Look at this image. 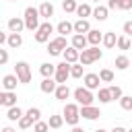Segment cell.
Returning a JSON list of instances; mask_svg holds the SVG:
<instances>
[{
    "label": "cell",
    "instance_id": "cell-27",
    "mask_svg": "<svg viewBox=\"0 0 132 132\" xmlns=\"http://www.w3.org/2000/svg\"><path fill=\"white\" fill-rule=\"evenodd\" d=\"M76 16H78V19H87V16H93V8H91V4H87V2L78 4V8H76Z\"/></svg>",
    "mask_w": 132,
    "mask_h": 132
},
{
    "label": "cell",
    "instance_id": "cell-7",
    "mask_svg": "<svg viewBox=\"0 0 132 132\" xmlns=\"http://www.w3.org/2000/svg\"><path fill=\"white\" fill-rule=\"evenodd\" d=\"M54 31H56V29H54V25H52L50 21L41 23L39 29L35 31V41H37V43H47V41H50V35H52Z\"/></svg>",
    "mask_w": 132,
    "mask_h": 132
},
{
    "label": "cell",
    "instance_id": "cell-49",
    "mask_svg": "<svg viewBox=\"0 0 132 132\" xmlns=\"http://www.w3.org/2000/svg\"><path fill=\"white\" fill-rule=\"evenodd\" d=\"M21 132H27V130H21Z\"/></svg>",
    "mask_w": 132,
    "mask_h": 132
},
{
    "label": "cell",
    "instance_id": "cell-37",
    "mask_svg": "<svg viewBox=\"0 0 132 132\" xmlns=\"http://www.w3.org/2000/svg\"><path fill=\"white\" fill-rule=\"evenodd\" d=\"M130 37L128 35H122V37H118V47L120 50H130Z\"/></svg>",
    "mask_w": 132,
    "mask_h": 132
},
{
    "label": "cell",
    "instance_id": "cell-43",
    "mask_svg": "<svg viewBox=\"0 0 132 132\" xmlns=\"http://www.w3.org/2000/svg\"><path fill=\"white\" fill-rule=\"evenodd\" d=\"M105 6H107L109 10H116V8H118V0H107V4H105Z\"/></svg>",
    "mask_w": 132,
    "mask_h": 132
},
{
    "label": "cell",
    "instance_id": "cell-35",
    "mask_svg": "<svg viewBox=\"0 0 132 132\" xmlns=\"http://www.w3.org/2000/svg\"><path fill=\"white\" fill-rule=\"evenodd\" d=\"M62 8H64V12H76L78 4H76V0H62Z\"/></svg>",
    "mask_w": 132,
    "mask_h": 132
},
{
    "label": "cell",
    "instance_id": "cell-5",
    "mask_svg": "<svg viewBox=\"0 0 132 132\" xmlns=\"http://www.w3.org/2000/svg\"><path fill=\"white\" fill-rule=\"evenodd\" d=\"M72 97L76 99V103H78V105H93V101H95L93 91H91V89H87V87H76V89L72 91Z\"/></svg>",
    "mask_w": 132,
    "mask_h": 132
},
{
    "label": "cell",
    "instance_id": "cell-19",
    "mask_svg": "<svg viewBox=\"0 0 132 132\" xmlns=\"http://www.w3.org/2000/svg\"><path fill=\"white\" fill-rule=\"evenodd\" d=\"M39 14H41V19L50 21V19L54 16V4H52V2H41V4H39Z\"/></svg>",
    "mask_w": 132,
    "mask_h": 132
},
{
    "label": "cell",
    "instance_id": "cell-39",
    "mask_svg": "<svg viewBox=\"0 0 132 132\" xmlns=\"http://www.w3.org/2000/svg\"><path fill=\"white\" fill-rule=\"evenodd\" d=\"M47 130H50V124L47 122H41L39 120V122L33 124V132H47Z\"/></svg>",
    "mask_w": 132,
    "mask_h": 132
},
{
    "label": "cell",
    "instance_id": "cell-25",
    "mask_svg": "<svg viewBox=\"0 0 132 132\" xmlns=\"http://www.w3.org/2000/svg\"><path fill=\"white\" fill-rule=\"evenodd\" d=\"M23 116H25V111H23L19 105H14V107H8V109H6V118H8L10 122H19Z\"/></svg>",
    "mask_w": 132,
    "mask_h": 132
},
{
    "label": "cell",
    "instance_id": "cell-10",
    "mask_svg": "<svg viewBox=\"0 0 132 132\" xmlns=\"http://www.w3.org/2000/svg\"><path fill=\"white\" fill-rule=\"evenodd\" d=\"M82 82H85V87L91 89V91H99V89H101V87H99L101 78H99V74H95V72H87V74L82 76Z\"/></svg>",
    "mask_w": 132,
    "mask_h": 132
},
{
    "label": "cell",
    "instance_id": "cell-34",
    "mask_svg": "<svg viewBox=\"0 0 132 132\" xmlns=\"http://www.w3.org/2000/svg\"><path fill=\"white\" fill-rule=\"evenodd\" d=\"M109 93H111V99H113V101H120V99L124 97L122 87H118V85H109Z\"/></svg>",
    "mask_w": 132,
    "mask_h": 132
},
{
    "label": "cell",
    "instance_id": "cell-14",
    "mask_svg": "<svg viewBox=\"0 0 132 132\" xmlns=\"http://www.w3.org/2000/svg\"><path fill=\"white\" fill-rule=\"evenodd\" d=\"M16 82H21L16 74H4L2 76V89L4 91H16Z\"/></svg>",
    "mask_w": 132,
    "mask_h": 132
},
{
    "label": "cell",
    "instance_id": "cell-40",
    "mask_svg": "<svg viewBox=\"0 0 132 132\" xmlns=\"http://www.w3.org/2000/svg\"><path fill=\"white\" fill-rule=\"evenodd\" d=\"M120 10H132V0H118Z\"/></svg>",
    "mask_w": 132,
    "mask_h": 132
},
{
    "label": "cell",
    "instance_id": "cell-2",
    "mask_svg": "<svg viewBox=\"0 0 132 132\" xmlns=\"http://www.w3.org/2000/svg\"><path fill=\"white\" fill-rule=\"evenodd\" d=\"M101 58H103V50H99V45H89L87 50L80 52L78 62H80L82 66H91L93 62H97V60H101Z\"/></svg>",
    "mask_w": 132,
    "mask_h": 132
},
{
    "label": "cell",
    "instance_id": "cell-48",
    "mask_svg": "<svg viewBox=\"0 0 132 132\" xmlns=\"http://www.w3.org/2000/svg\"><path fill=\"white\" fill-rule=\"evenodd\" d=\"M93 2H101V0H93Z\"/></svg>",
    "mask_w": 132,
    "mask_h": 132
},
{
    "label": "cell",
    "instance_id": "cell-29",
    "mask_svg": "<svg viewBox=\"0 0 132 132\" xmlns=\"http://www.w3.org/2000/svg\"><path fill=\"white\" fill-rule=\"evenodd\" d=\"M97 99H99V103H109V101H113V99H111V93H109V87H101V89L97 91Z\"/></svg>",
    "mask_w": 132,
    "mask_h": 132
},
{
    "label": "cell",
    "instance_id": "cell-17",
    "mask_svg": "<svg viewBox=\"0 0 132 132\" xmlns=\"http://www.w3.org/2000/svg\"><path fill=\"white\" fill-rule=\"evenodd\" d=\"M56 33H58V35L74 33V23H70V21H60V23L56 25Z\"/></svg>",
    "mask_w": 132,
    "mask_h": 132
},
{
    "label": "cell",
    "instance_id": "cell-12",
    "mask_svg": "<svg viewBox=\"0 0 132 132\" xmlns=\"http://www.w3.org/2000/svg\"><path fill=\"white\" fill-rule=\"evenodd\" d=\"M6 27H8L10 33H21L23 29H27V27H25V19H21V16H12V19H8Z\"/></svg>",
    "mask_w": 132,
    "mask_h": 132
},
{
    "label": "cell",
    "instance_id": "cell-23",
    "mask_svg": "<svg viewBox=\"0 0 132 132\" xmlns=\"http://www.w3.org/2000/svg\"><path fill=\"white\" fill-rule=\"evenodd\" d=\"M87 39H89V45H99V43L103 41V33H101L99 29H91V31L87 33Z\"/></svg>",
    "mask_w": 132,
    "mask_h": 132
},
{
    "label": "cell",
    "instance_id": "cell-24",
    "mask_svg": "<svg viewBox=\"0 0 132 132\" xmlns=\"http://www.w3.org/2000/svg\"><path fill=\"white\" fill-rule=\"evenodd\" d=\"M107 50H111V47H116L118 45V37H116V33L113 31H105L103 33V41H101Z\"/></svg>",
    "mask_w": 132,
    "mask_h": 132
},
{
    "label": "cell",
    "instance_id": "cell-13",
    "mask_svg": "<svg viewBox=\"0 0 132 132\" xmlns=\"http://www.w3.org/2000/svg\"><path fill=\"white\" fill-rule=\"evenodd\" d=\"M62 58H64L66 62H70V64H76V62H78V58H80V50H76L74 45H68V47L64 50Z\"/></svg>",
    "mask_w": 132,
    "mask_h": 132
},
{
    "label": "cell",
    "instance_id": "cell-31",
    "mask_svg": "<svg viewBox=\"0 0 132 132\" xmlns=\"http://www.w3.org/2000/svg\"><path fill=\"white\" fill-rule=\"evenodd\" d=\"M82 68H85V66H82L80 62L72 64V66H70V76H72V78H82V76H85V70H82Z\"/></svg>",
    "mask_w": 132,
    "mask_h": 132
},
{
    "label": "cell",
    "instance_id": "cell-26",
    "mask_svg": "<svg viewBox=\"0 0 132 132\" xmlns=\"http://www.w3.org/2000/svg\"><path fill=\"white\" fill-rule=\"evenodd\" d=\"M64 116L62 113H54V116H50V120H47V124H50V128L52 130H58V128H62L64 126Z\"/></svg>",
    "mask_w": 132,
    "mask_h": 132
},
{
    "label": "cell",
    "instance_id": "cell-20",
    "mask_svg": "<svg viewBox=\"0 0 132 132\" xmlns=\"http://www.w3.org/2000/svg\"><path fill=\"white\" fill-rule=\"evenodd\" d=\"M23 45V35L21 33H8V41H6V47L10 50H16Z\"/></svg>",
    "mask_w": 132,
    "mask_h": 132
},
{
    "label": "cell",
    "instance_id": "cell-36",
    "mask_svg": "<svg viewBox=\"0 0 132 132\" xmlns=\"http://www.w3.org/2000/svg\"><path fill=\"white\" fill-rule=\"evenodd\" d=\"M120 107H122L124 111H132V97H130V95H124V97L120 99Z\"/></svg>",
    "mask_w": 132,
    "mask_h": 132
},
{
    "label": "cell",
    "instance_id": "cell-46",
    "mask_svg": "<svg viewBox=\"0 0 132 132\" xmlns=\"http://www.w3.org/2000/svg\"><path fill=\"white\" fill-rule=\"evenodd\" d=\"M70 132H85V130H82V128H78V126H72V130H70Z\"/></svg>",
    "mask_w": 132,
    "mask_h": 132
},
{
    "label": "cell",
    "instance_id": "cell-16",
    "mask_svg": "<svg viewBox=\"0 0 132 132\" xmlns=\"http://www.w3.org/2000/svg\"><path fill=\"white\" fill-rule=\"evenodd\" d=\"M39 89H41V93H56L58 82H56L54 76H52V78H43V80L39 82Z\"/></svg>",
    "mask_w": 132,
    "mask_h": 132
},
{
    "label": "cell",
    "instance_id": "cell-4",
    "mask_svg": "<svg viewBox=\"0 0 132 132\" xmlns=\"http://www.w3.org/2000/svg\"><path fill=\"white\" fill-rule=\"evenodd\" d=\"M66 47H68L66 35H58V37H54V39L47 41V54H50V56H62Z\"/></svg>",
    "mask_w": 132,
    "mask_h": 132
},
{
    "label": "cell",
    "instance_id": "cell-8",
    "mask_svg": "<svg viewBox=\"0 0 132 132\" xmlns=\"http://www.w3.org/2000/svg\"><path fill=\"white\" fill-rule=\"evenodd\" d=\"M70 62H66V60H62L60 64H56V82L58 85H66V80L70 78Z\"/></svg>",
    "mask_w": 132,
    "mask_h": 132
},
{
    "label": "cell",
    "instance_id": "cell-3",
    "mask_svg": "<svg viewBox=\"0 0 132 132\" xmlns=\"http://www.w3.org/2000/svg\"><path fill=\"white\" fill-rule=\"evenodd\" d=\"M62 116H64V120H66L68 126H78V120H80V105H78V103H66Z\"/></svg>",
    "mask_w": 132,
    "mask_h": 132
},
{
    "label": "cell",
    "instance_id": "cell-50",
    "mask_svg": "<svg viewBox=\"0 0 132 132\" xmlns=\"http://www.w3.org/2000/svg\"><path fill=\"white\" fill-rule=\"evenodd\" d=\"M128 132H132V128H130V130H128Z\"/></svg>",
    "mask_w": 132,
    "mask_h": 132
},
{
    "label": "cell",
    "instance_id": "cell-18",
    "mask_svg": "<svg viewBox=\"0 0 132 132\" xmlns=\"http://www.w3.org/2000/svg\"><path fill=\"white\" fill-rule=\"evenodd\" d=\"M39 74H41L43 78H52V76H56V64H52V62H43V64L39 66Z\"/></svg>",
    "mask_w": 132,
    "mask_h": 132
},
{
    "label": "cell",
    "instance_id": "cell-32",
    "mask_svg": "<svg viewBox=\"0 0 132 132\" xmlns=\"http://www.w3.org/2000/svg\"><path fill=\"white\" fill-rule=\"evenodd\" d=\"M99 78H101V82H113V70L101 68L99 70Z\"/></svg>",
    "mask_w": 132,
    "mask_h": 132
},
{
    "label": "cell",
    "instance_id": "cell-1",
    "mask_svg": "<svg viewBox=\"0 0 132 132\" xmlns=\"http://www.w3.org/2000/svg\"><path fill=\"white\" fill-rule=\"evenodd\" d=\"M23 19H25V27L29 29V31H37L39 29V19H41V14H39V8H35V6H27L25 8V12H23Z\"/></svg>",
    "mask_w": 132,
    "mask_h": 132
},
{
    "label": "cell",
    "instance_id": "cell-45",
    "mask_svg": "<svg viewBox=\"0 0 132 132\" xmlns=\"http://www.w3.org/2000/svg\"><path fill=\"white\" fill-rule=\"evenodd\" d=\"M2 132H16V130H14L12 126H4V128H2Z\"/></svg>",
    "mask_w": 132,
    "mask_h": 132
},
{
    "label": "cell",
    "instance_id": "cell-33",
    "mask_svg": "<svg viewBox=\"0 0 132 132\" xmlns=\"http://www.w3.org/2000/svg\"><path fill=\"white\" fill-rule=\"evenodd\" d=\"M33 124H35V120H33V118H29L27 113H25V116L19 120V128H21V130H29Z\"/></svg>",
    "mask_w": 132,
    "mask_h": 132
},
{
    "label": "cell",
    "instance_id": "cell-9",
    "mask_svg": "<svg viewBox=\"0 0 132 132\" xmlns=\"http://www.w3.org/2000/svg\"><path fill=\"white\" fill-rule=\"evenodd\" d=\"M80 118H85V120H97V118H101V109L99 107H95V105H80Z\"/></svg>",
    "mask_w": 132,
    "mask_h": 132
},
{
    "label": "cell",
    "instance_id": "cell-15",
    "mask_svg": "<svg viewBox=\"0 0 132 132\" xmlns=\"http://www.w3.org/2000/svg\"><path fill=\"white\" fill-rule=\"evenodd\" d=\"M70 45H74L76 50H87L89 47V39H87V35H80V33H74L72 35V39H70Z\"/></svg>",
    "mask_w": 132,
    "mask_h": 132
},
{
    "label": "cell",
    "instance_id": "cell-21",
    "mask_svg": "<svg viewBox=\"0 0 132 132\" xmlns=\"http://www.w3.org/2000/svg\"><path fill=\"white\" fill-rule=\"evenodd\" d=\"M107 16H109V8H107V6L97 4V6L93 8V19H97V21H105Z\"/></svg>",
    "mask_w": 132,
    "mask_h": 132
},
{
    "label": "cell",
    "instance_id": "cell-38",
    "mask_svg": "<svg viewBox=\"0 0 132 132\" xmlns=\"http://www.w3.org/2000/svg\"><path fill=\"white\" fill-rule=\"evenodd\" d=\"M25 113H27L29 118H33L35 122H39V120H41V109H39V107H29Z\"/></svg>",
    "mask_w": 132,
    "mask_h": 132
},
{
    "label": "cell",
    "instance_id": "cell-41",
    "mask_svg": "<svg viewBox=\"0 0 132 132\" xmlns=\"http://www.w3.org/2000/svg\"><path fill=\"white\" fill-rule=\"evenodd\" d=\"M122 31H124V35L132 37V21H126V23H124V27H122Z\"/></svg>",
    "mask_w": 132,
    "mask_h": 132
},
{
    "label": "cell",
    "instance_id": "cell-11",
    "mask_svg": "<svg viewBox=\"0 0 132 132\" xmlns=\"http://www.w3.org/2000/svg\"><path fill=\"white\" fill-rule=\"evenodd\" d=\"M0 105H4L6 109L8 107H14L16 105V93L14 91H2L0 93Z\"/></svg>",
    "mask_w": 132,
    "mask_h": 132
},
{
    "label": "cell",
    "instance_id": "cell-28",
    "mask_svg": "<svg viewBox=\"0 0 132 132\" xmlns=\"http://www.w3.org/2000/svg\"><path fill=\"white\" fill-rule=\"evenodd\" d=\"M54 95H56V99H58V101H66L72 93H70L68 85H58V89H56V93H54Z\"/></svg>",
    "mask_w": 132,
    "mask_h": 132
},
{
    "label": "cell",
    "instance_id": "cell-22",
    "mask_svg": "<svg viewBox=\"0 0 132 132\" xmlns=\"http://www.w3.org/2000/svg\"><path fill=\"white\" fill-rule=\"evenodd\" d=\"M91 31V23L87 21V19H78L76 23H74V33H80V35H87Z\"/></svg>",
    "mask_w": 132,
    "mask_h": 132
},
{
    "label": "cell",
    "instance_id": "cell-44",
    "mask_svg": "<svg viewBox=\"0 0 132 132\" xmlns=\"http://www.w3.org/2000/svg\"><path fill=\"white\" fill-rule=\"evenodd\" d=\"M109 132H128V130H126L124 126H113V128H111Z\"/></svg>",
    "mask_w": 132,
    "mask_h": 132
},
{
    "label": "cell",
    "instance_id": "cell-6",
    "mask_svg": "<svg viewBox=\"0 0 132 132\" xmlns=\"http://www.w3.org/2000/svg\"><path fill=\"white\" fill-rule=\"evenodd\" d=\"M14 74L19 76L21 85H29V82H31V66H29L25 60H21V62L14 64Z\"/></svg>",
    "mask_w": 132,
    "mask_h": 132
},
{
    "label": "cell",
    "instance_id": "cell-30",
    "mask_svg": "<svg viewBox=\"0 0 132 132\" xmlns=\"http://www.w3.org/2000/svg\"><path fill=\"white\" fill-rule=\"evenodd\" d=\"M113 64H116V68H118V70H128V66H130V58L122 54V56H118V58H116V62H113Z\"/></svg>",
    "mask_w": 132,
    "mask_h": 132
},
{
    "label": "cell",
    "instance_id": "cell-42",
    "mask_svg": "<svg viewBox=\"0 0 132 132\" xmlns=\"http://www.w3.org/2000/svg\"><path fill=\"white\" fill-rule=\"evenodd\" d=\"M6 62H8V50H4V47H2V50H0V64L4 66Z\"/></svg>",
    "mask_w": 132,
    "mask_h": 132
},
{
    "label": "cell",
    "instance_id": "cell-47",
    "mask_svg": "<svg viewBox=\"0 0 132 132\" xmlns=\"http://www.w3.org/2000/svg\"><path fill=\"white\" fill-rule=\"evenodd\" d=\"M95 132H107V130H103V128H97V130H95Z\"/></svg>",
    "mask_w": 132,
    "mask_h": 132
}]
</instances>
